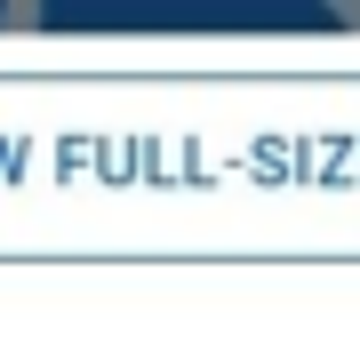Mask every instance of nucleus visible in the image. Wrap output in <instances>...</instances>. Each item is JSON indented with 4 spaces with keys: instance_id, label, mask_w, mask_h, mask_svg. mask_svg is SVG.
Listing matches in <instances>:
<instances>
[{
    "instance_id": "2",
    "label": "nucleus",
    "mask_w": 360,
    "mask_h": 352,
    "mask_svg": "<svg viewBox=\"0 0 360 352\" xmlns=\"http://www.w3.org/2000/svg\"><path fill=\"white\" fill-rule=\"evenodd\" d=\"M328 16H336L345 32H360V0H328Z\"/></svg>"
},
{
    "instance_id": "1",
    "label": "nucleus",
    "mask_w": 360,
    "mask_h": 352,
    "mask_svg": "<svg viewBox=\"0 0 360 352\" xmlns=\"http://www.w3.org/2000/svg\"><path fill=\"white\" fill-rule=\"evenodd\" d=\"M0 25H8V32H40L49 16H40V8H0Z\"/></svg>"
}]
</instances>
